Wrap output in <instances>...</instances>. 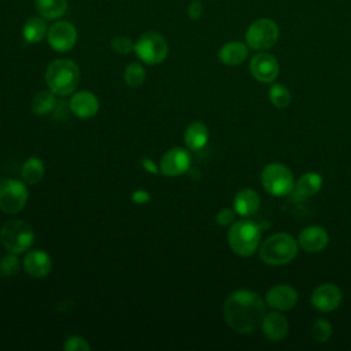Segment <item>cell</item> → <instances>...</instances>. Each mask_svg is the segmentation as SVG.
<instances>
[{"label": "cell", "mask_w": 351, "mask_h": 351, "mask_svg": "<svg viewBox=\"0 0 351 351\" xmlns=\"http://www.w3.org/2000/svg\"><path fill=\"white\" fill-rule=\"evenodd\" d=\"M186 12H188L189 19L197 21V19H200L202 15H203V4H202L199 0H195V1H192V3L188 5Z\"/></svg>", "instance_id": "34"}, {"label": "cell", "mask_w": 351, "mask_h": 351, "mask_svg": "<svg viewBox=\"0 0 351 351\" xmlns=\"http://www.w3.org/2000/svg\"><path fill=\"white\" fill-rule=\"evenodd\" d=\"M149 200V193L143 189H137L132 193V202L136 204H144Z\"/></svg>", "instance_id": "35"}, {"label": "cell", "mask_w": 351, "mask_h": 351, "mask_svg": "<svg viewBox=\"0 0 351 351\" xmlns=\"http://www.w3.org/2000/svg\"><path fill=\"white\" fill-rule=\"evenodd\" d=\"M134 53L145 64L155 66L166 59L169 53V44L160 33L147 32L134 43Z\"/></svg>", "instance_id": "7"}, {"label": "cell", "mask_w": 351, "mask_h": 351, "mask_svg": "<svg viewBox=\"0 0 351 351\" xmlns=\"http://www.w3.org/2000/svg\"><path fill=\"white\" fill-rule=\"evenodd\" d=\"M265 303L259 293L237 289L232 292L223 304V318L234 332L247 335L254 332L265 317Z\"/></svg>", "instance_id": "1"}, {"label": "cell", "mask_w": 351, "mask_h": 351, "mask_svg": "<svg viewBox=\"0 0 351 351\" xmlns=\"http://www.w3.org/2000/svg\"><path fill=\"white\" fill-rule=\"evenodd\" d=\"M44 173H45L44 163L37 156H30L27 160H25L21 170L23 181L29 185H34L38 181H41L44 177Z\"/></svg>", "instance_id": "25"}, {"label": "cell", "mask_w": 351, "mask_h": 351, "mask_svg": "<svg viewBox=\"0 0 351 351\" xmlns=\"http://www.w3.org/2000/svg\"><path fill=\"white\" fill-rule=\"evenodd\" d=\"M230 250L239 256H251L261 241V226L252 219L234 221L226 234Z\"/></svg>", "instance_id": "3"}, {"label": "cell", "mask_w": 351, "mask_h": 351, "mask_svg": "<svg viewBox=\"0 0 351 351\" xmlns=\"http://www.w3.org/2000/svg\"><path fill=\"white\" fill-rule=\"evenodd\" d=\"M21 262L14 252H8L0 258V276L1 277H12L19 273Z\"/></svg>", "instance_id": "29"}, {"label": "cell", "mask_w": 351, "mask_h": 351, "mask_svg": "<svg viewBox=\"0 0 351 351\" xmlns=\"http://www.w3.org/2000/svg\"><path fill=\"white\" fill-rule=\"evenodd\" d=\"M261 325L266 339L274 343L281 341L288 335V330H289V324L287 318L277 311L265 314Z\"/></svg>", "instance_id": "18"}, {"label": "cell", "mask_w": 351, "mask_h": 351, "mask_svg": "<svg viewBox=\"0 0 351 351\" xmlns=\"http://www.w3.org/2000/svg\"><path fill=\"white\" fill-rule=\"evenodd\" d=\"M29 191L26 185L15 178L0 182V210L5 214H18L27 203Z\"/></svg>", "instance_id": "9"}, {"label": "cell", "mask_w": 351, "mask_h": 351, "mask_svg": "<svg viewBox=\"0 0 351 351\" xmlns=\"http://www.w3.org/2000/svg\"><path fill=\"white\" fill-rule=\"evenodd\" d=\"M280 36L278 25L270 18H259L254 21L247 32H245V41L248 47L252 49H269L271 48Z\"/></svg>", "instance_id": "8"}, {"label": "cell", "mask_w": 351, "mask_h": 351, "mask_svg": "<svg viewBox=\"0 0 351 351\" xmlns=\"http://www.w3.org/2000/svg\"><path fill=\"white\" fill-rule=\"evenodd\" d=\"M208 141V129L200 122H192L184 133V143L191 151H200Z\"/></svg>", "instance_id": "22"}, {"label": "cell", "mask_w": 351, "mask_h": 351, "mask_svg": "<svg viewBox=\"0 0 351 351\" xmlns=\"http://www.w3.org/2000/svg\"><path fill=\"white\" fill-rule=\"evenodd\" d=\"M236 219V211L232 208H222L215 215V222L219 226H229Z\"/></svg>", "instance_id": "33"}, {"label": "cell", "mask_w": 351, "mask_h": 351, "mask_svg": "<svg viewBox=\"0 0 351 351\" xmlns=\"http://www.w3.org/2000/svg\"><path fill=\"white\" fill-rule=\"evenodd\" d=\"M280 71V66L277 59L267 52H259L255 56H252L250 62V73L252 77L265 84L273 82Z\"/></svg>", "instance_id": "13"}, {"label": "cell", "mask_w": 351, "mask_h": 351, "mask_svg": "<svg viewBox=\"0 0 351 351\" xmlns=\"http://www.w3.org/2000/svg\"><path fill=\"white\" fill-rule=\"evenodd\" d=\"M145 69L137 63V62H132L125 67L123 71V81L129 88H140L144 81H145Z\"/></svg>", "instance_id": "27"}, {"label": "cell", "mask_w": 351, "mask_h": 351, "mask_svg": "<svg viewBox=\"0 0 351 351\" xmlns=\"http://www.w3.org/2000/svg\"><path fill=\"white\" fill-rule=\"evenodd\" d=\"M343 300L340 288L335 284L325 282L318 285L311 293V304L321 313H330L336 310Z\"/></svg>", "instance_id": "12"}, {"label": "cell", "mask_w": 351, "mask_h": 351, "mask_svg": "<svg viewBox=\"0 0 351 351\" xmlns=\"http://www.w3.org/2000/svg\"><path fill=\"white\" fill-rule=\"evenodd\" d=\"M56 107V97L52 90H43L32 100V110L36 115H47Z\"/></svg>", "instance_id": "26"}, {"label": "cell", "mask_w": 351, "mask_h": 351, "mask_svg": "<svg viewBox=\"0 0 351 351\" xmlns=\"http://www.w3.org/2000/svg\"><path fill=\"white\" fill-rule=\"evenodd\" d=\"M298 254V241L289 233L280 232L267 237L259 248L261 259L270 266L291 262Z\"/></svg>", "instance_id": "4"}, {"label": "cell", "mask_w": 351, "mask_h": 351, "mask_svg": "<svg viewBox=\"0 0 351 351\" xmlns=\"http://www.w3.org/2000/svg\"><path fill=\"white\" fill-rule=\"evenodd\" d=\"M23 270L33 278H44L51 273L52 259L44 250H32L23 258Z\"/></svg>", "instance_id": "16"}, {"label": "cell", "mask_w": 351, "mask_h": 351, "mask_svg": "<svg viewBox=\"0 0 351 351\" xmlns=\"http://www.w3.org/2000/svg\"><path fill=\"white\" fill-rule=\"evenodd\" d=\"M261 182L273 196H287L295 188L292 171L280 162H273L263 167L261 173Z\"/></svg>", "instance_id": "6"}, {"label": "cell", "mask_w": 351, "mask_h": 351, "mask_svg": "<svg viewBox=\"0 0 351 351\" xmlns=\"http://www.w3.org/2000/svg\"><path fill=\"white\" fill-rule=\"evenodd\" d=\"M191 163L192 158L188 149L173 147L163 154L159 162V171L166 177H178L189 170Z\"/></svg>", "instance_id": "11"}, {"label": "cell", "mask_w": 351, "mask_h": 351, "mask_svg": "<svg viewBox=\"0 0 351 351\" xmlns=\"http://www.w3.org/2000/svg\"><path fill=\"white\" fill-rule=\"evenodd\" d=\"M48 23L47 19L43 16H32L26 19L22 27L23 40L29 44H36L47 38L48 34Z\"/></svg>", "instance_id": "21"}, {"label": "cell", "mask_w": 351, "mask_h": 351, "mask_svg": "<svg viewBox=\"0 0 351 351\" xmlns=\"http://www.w3.org/2000/svg\"><path fill=\"white\" fill-rule=\"evenodd\" d=\"M311 336L318 343H326L332 336V325L326 319H317L311 326Z\"/></svg>", "instance_id": "30"}, {"label": "cell", "mask_w": 351, "mask_h": 351, "mask_svg": "<svg viewBox=\"0 0 351 351\" xmlns=\"http://www.w3.org/2000/svg\"><path fill=\"white\" fill-rule=\"evenodd\" d=\"M269 99L270 103L277 108H285L291 104V93L288 88L282 84H273L269 89Z\"/></svg>", "instance_id": "28"}, {"label": "cell", "mask_w": 351, "mask_h": 351, "mask_svg": "<svg viewBox=\"0 0 351 351\" xmlns=\"http://www.w3.org/2000/svg\"><path fill=\"white\" fill-rule=\"evenodd\" d=\"M40 16L47 21H58L67 11V0H34Z\"/></svg>", "instance_id": "24"}, {"label": "cell", "mask_w": 351, "mask_h": 351, "mask_svg": "<svg viewBox=\"0 0 351 351\" xmlns=\"http://www.w3.org/2000/svg\"><path fill=\"white\" fill-rule=\"evenodd\" d=\"M0 241L8 252H26L34 241L33 228L22 219H10L0 229Z\"/></svg>", "instance_id": "5"}, {"label": "cell", "mask_w": 351, "mask_h": 351, "mask_svg": "<svg viewBox=\"0 0 351 351\" xmlns=\"http://www.w3.org/2000/svg\"><path fill=\"white\" fill-rule=\"evenodd\" d=\"M266 303L277 311H288L298 303V292L288 284H278L266 293Z\"/></svg>", "instance_id": "14"}, {"label": "cell", "mask_w": 351, "mask_h": 351, "mask_svg": "<svg viewBox=\"0 0 351 351\" xmlns=\"http://www.w3.org/2000/svg\"><path fill=\"white\" fill-rule=\"evenodd\" d=\"M0 182H1V181H0Z\"/></svg>", "instance_id": "37"}, {"label": "cell", "mask_w": 351, "mask_h": 351, "mask_svg": "<svg viewBox=\"0 0 351 351\" xmlns=\"http://www.w3.org/2000/svg\"><path fill=\"white\" fill-rule=\"evenodd\" d=\"M248 56V47L241 41H229L218 51V59L226 66H239Z\"/></svg>", "instance_id": "20"}, {"label": "cell", "mask_w": 351, "mask_h": 351, "mask_svg": "<svg viewBox=\"0 0 351 351\" xmlns=\"http://www.w3.org/2000/svg\"><path fill=\"white\" fill-rule=\"evenodd\" d=\"M298 243L307 252H319L329 243V234L325 228L311 225L300 230Z\"/></svg>", "instance_id": "17"}, {"label": "cell", "mask_w": 351, "mask_h": 351, "mask_svg": "<svg viewBox=\"0 0 351 351\" xmlns=\"http://www.w3.org/2000/svg\"><path fill=\"white\" fill-rule=\"evenodd\" d=\"M141 165L143 167L148 171V173H152V174H158L159 173V166L149 158H143L141 159Z\"/></svg>", "instance_id": "36"}, {"label": "cell", "mask_w": 351, "mask_h": 351, "mask_svg": "<svg viewBox=\"0 0 351 351\" xmlns=\"http://www.w3.org/2000/svg\"><path fill=\"white\" fill-rule=\"evenodd\" d=\"M81 71L71 59H55L45 70V84L58 96L71 95L80 84Z\"/></svg>", "instance_id": "2"}, {"label": "cell", "mask_w": 351, "mask_h": 351, "mask_svg": "<svg viewBox=\"0 0 351 351\" xmlns=\"http://www.w3.org/2000/svg\"><path fill=\"white\" fill-rule=\"evenodd\" d=\"M111 49L118 55H128L134 52V43L126 36H118L111 40Z\"/></svg>", "instance_id": "31"}, {"label": "cell", "mask_w": 351, "mask_h": 351, "mask_svg": "<svg viewBox=\"0 0 351 351\" xmlns=\"http://www.w3.org/2000/svg\"><path fill=\"white\" fill-rule=\"evenodd\" d=\"M63 348L66 351H89L90 346L89 343L81 337V336H70L66 339Z\"/></svg>", "instance_id": "32"}, {"label": "cell", "mask_w": 351, "mask_h": 351, "mask_svg": "<svg viewBox=\"0 0 351 351\" xmlns=\"http://www.w3.org/2000/svg\"><path fill=\"white\" fill-rule=\"evenodd\" d=\"M259 206H261V197L251 188H244L234 195L233 210L236 211V214L241 217H250L255 214Z\"/></svg>", "instance_id": "19"}, {"label": "cell", "mask_w": 351, "mask_h": 351, "mask_svg": "<svg viewBox=\"0 0 351 351\" xmlns=\"http://www.w3.org/2000/svg\"><path fill=\"white\" fill-rule=\"evenodd\" d=\"M77 38H78V33L75 26L71 22L63 21V19L55 21L49 26L48 34H47V41L49 47L56 52L71 51L77 44Z\"/></svg>", "instance_id": "10"}, {"label": "cell", "mask_w": 351, "mask_h": 351, "mask_svg": "<svg viewBox=\"0 0 351 351\" xmlns=\"http://www.w3.org/2000/svg\"><path fill=\"white\" fill-rule=\"evenodd\" d=\"M99 99L89 90H80L69 100V110L81 119L92 118L99 111Z\"/></svg>", "instance_id": "15"}, {"label": "cell", "mask_w": 351, "mask_h": 351, "mask_svg": "<svg viewBox=\"0 0 351 351\" xmlns=\"http://www.w3.org/2000/svg\"><path fill=\"white\" fill-rule=\"evenodd\" d=\"M322 186V177L318 173L308 171L304 173L298 181L293 188L295 195L300 199H306L310 196H314Z\"/></svg>", "instance_id": "23"}]
</instances>
